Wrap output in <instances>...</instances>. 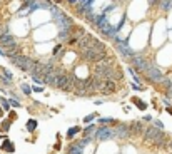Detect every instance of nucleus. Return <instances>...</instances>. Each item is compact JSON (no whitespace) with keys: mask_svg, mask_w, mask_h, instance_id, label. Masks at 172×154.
<instances>
[{"mask_svg":"<svg viewBox=\"0 0 172 154\" xmlns=\"http://www.w3.org/2000/svg\"><path fill=\"white\" fill-rule=\"evenodd\" d=\"M74 80H75L74 76L60 72L57 74V79H55V87L62 89V91H74Z\"/></svg>","mask_w":172,"mask_h":154,"instance_id":"1","label":"nucleus"},{"mask_svg":"<svg viewBox=\"0 0 172 154\" xmlns=\"http://www.w3.org/2000/svg\"><path fill=\"white\" fill-rule=\"evenodd\" d=\"M164 139V132L157 127H147L144 132V141L145 143H161Z\"/></svg>","mask_w":172,"mask_h":154,"instance_id":"2","label":"nucleus"},{"mask_svg":"<svg viewBox=\"0 0 172 154\" xmlns=\"http://www.w3.org/2000/svg\"><path fill=\"white\" fill-rule=\"evenodd\" d=\"M12 62L19 69H22V70H30L32 69V64H34V60L29 57H25V55H17V57L12 59Z\"/></svg>","mask_w":172,"mask_h":154,"instance_id":"3","label":"nucleus"},{"mask_svg":"<svg viewBox=\"0 0 172 154\" xmlns=\"http://www.w3.org/2000/svg\"><path fill=\"white\" fill-rule=\"evenodd\" d=\"M115 89H117V84H115L114 79L104 80V86H102V92H104V94H114Z\"/></svg>","mask_w":172,"mask_h":154,"instance_id":"4","label":"nucleus"},{"mask_svg":"<svg viewBox=\"0 0 172 154\" xmlns=\"http://www.w3.org/2000/svg\"><path fill=\"white\" fill-rule=\"evenodd\" d=\"M0 45L12 47V45H15V38L12 37L10 34H2V35H0Z\"/></svg>","mask_w":172,"mask_h":154,"instance_id":"5","label":"nucleus"},{"mask_svg":"<svg viewBox=\"0 0 172 154\" xmlns=\"http://www.w3.org/2000/svg\"><path fill=\"white\" fill-rule=\"evenodd\" d=\"M60 49H62V47H60V45H57V47L54 49V54H58V50H60Z\"/></svg>","mask_w":172,"mask_h":154,"instance_id":"6","label":"nucleus"},{"mask_svg":"<svg viewBox=\"0 0 172 154\" xmlns=\"http://www.w3.org/2000/svg\"><path fill=\"white\" fill-rule=\"evenodd\" d=\"M169 147H171V149H172V144H169Z\"/></svg>","mask_w":172,"mask_h":154,"instance_id":"7","label":"nucleus"},{"mask_svg":"<svg viewBox=\"0 0 172 154\" xmlns=\"http://www.w3.org/2000/svg\"><path fill=\"white\" fill-rule=\"evenodd\" d=\"M0 35H2V29H0Z\"/></svg>","mask_w":172,"mask_h":154,"instance_id":"8","label":"nucleus"}]
</instances>
